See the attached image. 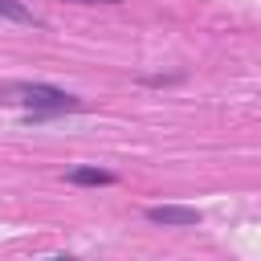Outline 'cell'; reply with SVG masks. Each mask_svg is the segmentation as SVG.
<instances>
[{"label": "cell", "mask_w": 261, "mask_h": 261, "mask_svg": "<svg viewBox=\"0 0 261 261\" xmlns=\"http://www.w3.org/2000/svg\"><path fill=\"white\" fill-rule=\"evenodd\" d=\"M147 220L151 224H163V228H192V224H200V212L196 208H184V204H151L147 208Z\"/></svg>", "instance_id": "obj_2"}, {"label": "cell", "mask_w": 261, "mask_h": 261, "mask_svg": "<svg viewBox=\"0 0 261 261\" xmlns=\"http://www.w3.org/2000/svg\"><path fill=\"white\" fill-rule=\"evenodd\" d=\"M69 4H118V0H69Z\"/></svg>", "instance_id": "obj_5"}, {"label": "cell", "mask_w": 261, "mask_h": 261, "mask_svg": "<svg viewBox=\"0 0 261 261\" xmlns=\"http://www.w3.org/2000/svg\"><path fill=\"white\" fill-rule=\"evenodd\" d=\"M0 106H20L29 122H45L65 110H82L86 102L49 82H0Z\"/></svg>", "instance_id": "obj_1"}, {"label": "cell", "mask_w": 261, "mask_h": 261, "mask_svg": "<svg viewBox=\"0 0 261 261\" xmlns=\"http://www.w3.org/2000/svg\"><path fill=\"white\" fill-rule=\"evenodd\" d=\"M114 179L118 175L110 167H94V163H77L65 171V184H73V188H110Z\"/></svg>", "instance_id": "obj_3"}, {"label": "cell", "mask_w": 261, "mask_h": 261, "mask_svg": "<svg viewBox=\"0 0 261 261\" xmlns=\"http://www.w3.org/2000/svg\"><path fill=\"white\" fill-rule=\"evenodd\" d=\"M0 16L12 20V24H33V29H41V16H37L33 8H24L20 0H0Z\"/></svg>", "instance_id": "obj_4"}, {"label": "cell", "mask_w": 261, "mask_h": 261, "mask_svg": "<svg viewBox=\"0 0 261 261\" xmlns=\"http://www.w3.org/2000/svg\"><path fill=\"white\" fill-rule=\"evenodd\" d=\"M41 261H77V257H65V253H57V257H41Z\"/></svg>", "instance_id": "obj_6"}]
</instances>
